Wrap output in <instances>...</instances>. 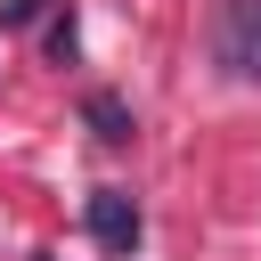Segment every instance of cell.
<instances>
[{
	"mask_svg": "<svg viewBox=\"0 0 261 261\" xmlns=\"http://www.w3.org/2000/svg\"><path fill=\"white\" fill-rule=\"evenodd\" d=\"M212 57L237 82H261V0H220L212 16Z\"/></svg>",
	"mask_w": 261,
	"mask_h": 261,
	"instance_id": "obj_1",
	"label": "cell"
},
{
	"mask_svg": "<svg viewBox=\"0 0 261 261\" xmlns=\"http://www.w3.org/2000/svg\"><path fill=\"white\" fill-rule=\"evenodd\" d=\"M90 237H98L106 253H130V245H139V204H130L122 188H98V196H90Z\"/></svg>",
	"mask_w": 261,
	"mask_h": 261,
	"instance_id": "obj_2",
	"label": "cell"
},
{
	"mask_svg": "<svg viewBox=\"0 0 261 261\" xmlns=\"http://www.w3.org/2000/svg\"><path fill=\"white\" fill-rule=\"evenodd\" d=\"M82 114L98 122V139H130V114H122V98H90Z\"/></svg>",
	"mask_w": 261,
	"mask_h": 261,
	"instance_id": "obj_3",
	"label": "cell"
}]
</instances>
